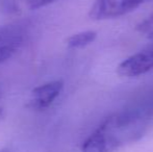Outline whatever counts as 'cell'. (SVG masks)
Masks as SVG:
<instances>
[{"label":"cell","instance_id":"cell-1","mask_svg":"<svg viewBox=\"0 0 153 152\" xmlns=\"http://www.w3.org/2000/svg\"><path fill=\"white\" fill-rule=\"evenodd\" d=\"M146 122L137 112H123L107 117L88 136L81 152H116L144 133Z\"/></svg>","mask_w":153,"mask_h":152},{"label":"cell","instance_id":"cell-2","mask_svg":"<svg viewBox=\"0 0 153 152\" xmlns=\"http://www.w3.org/2000/svg\"><path fill=\"white\" fill-rule=\"evenodd\" d=\"M149 0H95L90 8V18L96 21L109 20L129 14Z\"/></svg>","mask_w":153,"mask_h":152},{"label":"cell","instance_id":"cell-3","mask_svg":"<svg viewBox=\"0 0 153 152\" xmlns=\"http://www.w3.org/2000/svg\"><path fill=\"white\" fill-rule=\"evenodd\" d=\"M151 70H153V45L122 61L117 67V73L123 78H137Z\"/></svg>","mask_w":153,"mask_h":152},{"label":"cell","instance_id":"cell-4","mask_svg":"<svg viewBox=\"0 0 153 152\" xmlns=\"http://www.w3.org/2000/svg\"><path fill=\"white\" fill-rule=\"evenodd\" d=\"M24 40L25 30L21 25L0 27V65L18 52Z\"/></svg>","mask_w":153,"mask_h":152},{"label":"cell","instance_id":"cell-5","mask_svg":"<svg viewBox=\"0 0 153 152\" xmlns=\"http://www.w3.org/2000/svg\"><path fill=\"white\" fill-rule=\"evenodd\" d=\"M64 89L62 80H53L34 87L31 91L28 106L32 110H43L50 108Z\"/></svg>","mask_w":153,"mask_h":152},{"label":"cell","instance_id":"cell-6","mask_svg":"<svg viewBox=\"0 0 153 152\" xmlns=\"http://www.w3.org/2000/svg\"><path fill=\"white\" fill-rule=\"evenodd\" d=\"M97 39V33L94 30H83L72 35L67 40V46L70 49H81L91 45Z\"/></svg>","mask_w":153,"mask_h":152},{"label":"cell","instance_id":"cell-7","mask_svg":"<svg viewBox=\"0 0 153 152\" xmlns=\"http://www.w3.org/2000/svg\"><path fill=\"white\" fill-rule=\"evenodd\" d=\"M137 30L144 38L152 40L153 39V14L146 17L142 22L137 25Z\"/></svg>","mask_w":153,"mask_h":152},{"label":"cell","instance_id":"cell-8","mask_svg":"<svg viewBox=\"0 0 153 152\" xmlns=\"http://www.w3.org/2000/svg\"><path fill=\"white\" fill-rule=\"evenodd\" d=\"M22 1L30 10H39V8L45 7V6L59 1V0H22Z\"/></svg>","mask_w":153,"mask_h":152},{"label":"cell","instance_id":"cell-9","mask_svg":"<svg viewBox=\"0 0 153 152\" xmlns=\"http://www.w3.org/2000/svg\"><path fill=\"white\" fill-rule=\"evenodd\" d=\"M0 152H8L7 150H0Z\"/></svg>","mask_w":153,"mask_h":152}]
</instances>
